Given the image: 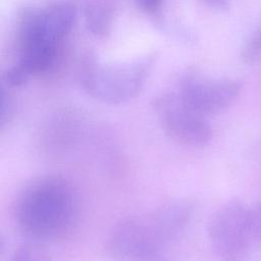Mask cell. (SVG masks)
Segmentation results:
<instances>
[{
    "label": "cell",
    "mask_w": 261,
    "mask_h": 261,
    "mask_svg": "<svg viewBox=\"0 0 261 261\" xmlns=\"http://www.w3.org/2000/svg\"><path fill=\"white\" fill-rule=\"evenodd\" d=\"M193 212L192 201L175 199L129 216L115 225L106 250L111 258L137 251L161 252L184 232Z\"/></svg>",
    "instance_id": "2"
},
{
    "label": "cell",
    "mask_w": 261,
    "mask_h": 261,
    "mask_svg": "<svg viewBox=\"0 0 261 261\" xmlns=\"http://www.w3.org/2000/svg\"><path fill=\"white\" fill-rule=\"evenodd\" d=\"M241 56L247 64H253L261 59V24L244 44Z\"/></svg>",
    "instance_id": "9"
},
{
    "label": "cell",
    "mask_w": 261,
    "mask_h": 261,
    "mask_svg": "<svg viewBox=\"0 0 261 261\" xmlns=\"http://www.w3.org/2000/svg\"><path fill=\"white\" fill-rule=\"evenodd\" d=\"M207 237L221 261H244L261 248V205L224 203L210 216Z\"/></svg>",
    "instance_id": "3"
},
{
    "label": "cell",
    "mask_w": 261,
    "mask_h": 261,
    "mask_svg": "<svg viewBox=\"0 0 261 261\" xmlns=\"http://www.w3.org/2000/svg\"><path fill=\"white\" fill-rule=\"evenodd\" d=\"M80 195L61 175L32 179L16 196L13 217L19 230L36 241L62 238L76 224L81 211Z\"/></svg>",
    "instance_id": "1"
},
{
    "label": "cell",
    "mask_w": 261,
    "mask_h": 261,
    "mask_svg": "<svg viewBox=\"0 0 261 261\" xmlns=\"http://www.w3.org/2000/svg\"><path fill=\"white\" fill-rule=\"evenodd\" d=\"M114 261H167L161 252L155 251H137L117 256Z\"/></svg>",
    "instance_id": "11"
},
{
    "label": "cell",
    "mask_w": 261,
    "mask_h": 261,
    "mask_svg": "<svg viewBox=\"0 0 261 261\" xmlns=\"http://www.w3.org/2000/svg\"><path fill=\"white\" fill-rule=\"evenodd\" d=\"M8 261H51V258L37 243H28L19 246Z\"/></svg>",
    "instance_id": "8"
},
{
    "label": "cell",
    "mask_w": 261,
    "mask_h": 261,
    "mask_svg": "<svg viewBox=\"0 0 261 261\" xmlns=\"http://www.w3.org/2000/svg\"><path fill=\"white\" fill-rule=\"evenodd\" d=\"M163 132L174 142L187 147H203L212 138L206 116L194 110L175 91H165L152 102Z\"/></svg>",
    "instance_id": "5"
},
{
    "label": "cell",
    "mask_w": 261,
    "mask_h": 261,
    "mask_svg": "<svg viewBox=\"0 0 261 261\" xmlns=\"http://www.w3.org/2000/svg\"><path fill=\"white\" fill-rule=\"evenodd\" d=\"M10 89L2 86L1 92V117H0V125L1 128H4L6 124L11 120L14 113V100L9 91Z\"/></svg>",
    "instance_id": "10"
},
{
    "label": "cell",
    "mask_w": 261,
    "mask_h": 261,
    "mask_svg": "<svg viewBox=\"0 0 261 261\" xmlns=\"http://www.w3.org/2000/svg\"><path fill=\"white\" fill-rule=\"evenodd\" d=\"M206 7L217 11H225L230 7L231 0H200Z\"/></svg>",
    "instance_id": "13"
},
{
    "label": "cell",
    "mask_w": 261,
    "mask_h": 261,
    "mask_svg": "<svg viewBox=\"0 0 261 261\" xmlns=\"http://www.w3.org/2000/svg\"><path fill=\"white\" fill-rule=\"evenodd\" d=\"M163 1L164 0H136V3L145 13L155 15L160 11Z\"/></svg>",
    "instance_id": "12"
},
{
    "label": "cell",
    "mask_w": 261,
    "mask_h": 261,
    "mask_svg": "<svg viewBox=\"0 0 261 261\" xmlns=\"http://www.w3.org/2000/svg\"><path fill=\"white\" fill-rule=\"evenodd\" d=\"M88 31L97 38L107 37L113 23V6L107 0H91L83 10Z\"/></svg>",
    "instance_id": "7"
},
{
    "label": "cell",
    "mask_w": 261,
    "mask_h": 261,
    "mask_svg": "<svg viewBox=\"0 0 261 261\" xmlns=\"http://www.w3.org/2000/svg\"><path fill=\"white\" fill-rule=\"evenodd\" d=\"M176 91L194 110L208 116L229 107L239 97L241 85L230 79H207L189 71L180 77Z\"/></svg>",
    "instance_id": "6"
},
{
    "label": "cell",
    "mask_w": 261,
    "mask_h": 261,
    "mask_svg": "<svg viewBox=\"0 0 261 261\" xmlns=\"http://www.w3.org/2000/svg\"><path fill=\"white\" fill-rule=\"evenodd\" d=\"M154 59V55L120 63H100L90 59L82 65L79 81L84 91L98 101L124 103L141 92Z\"/></svg>",
    "instance_id": "4"
}]
</instances>
